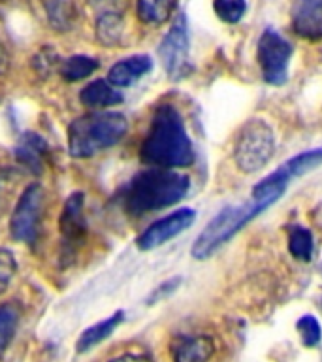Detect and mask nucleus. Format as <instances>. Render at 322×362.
<instances>
[{"instance_id":"15","label":"nucleus","mask_w":322,"mask_h":362,"mask_svg":"<svg viewBox=\"0 0 322 362\" xmlns=\"http://www.w3.org/2000/svg\"><path fill=\"white\" fill-rule=\"evenodd\" d=\"M79 100L89 107H107L121 104L123 102V95L112 83H107L104 79H96V81L89 83L81 90Z\"/></svg>"},{"instance_id":"17","label":"nucleus","mask_w":322,"mask_h":362,"mask_svg":"<svg viewBox=\"0 0 322 362\" xmlns=\"http://www.w3.org/2000/svg\"><path fill=\"white\" fill-rule=\"evenodd\" d=\"M177 0H138V17L147 25H162L174 13Z\"/></svg>"},{"instance_id":"23","label":"nucleus","mask_w":322,"mask_h":362,"mask_svg":"<svg viewBox=\"0 0 322 362\" xmlns=\"http://www.w3.org/2000/svg\"><path fill=\"white\" fill-rule=\"evenodd\" d=\"M213 10L220 21L237 23L247 11V2L245 0H213Z\"/></svg>"},{"instance_id":"6","label":"nucleus","mask_w":322,"mask_h":362,"mask_svg":"<svg viewBox=\"0 0 322 362\" xmlns=\"http://www.w3.org/2000/svg\"><path fill=\"white\" fill-rule=\"evenodd\" d=\"M290 57L292 45L273 28H266L258 40V62L266 83L275 87L287 83Z\"/></svg>"},{"instance_id":"7","label":"nucleus","mask_w":322,"mask_h":362,"mask_svg":"<svg viewBox=\"0 0 322 362\" xmlns=\"http://www.w3.org/2000/svg\"><path fill=\"white\" fill-rule=\"evenodd\" d=\"M44 206V191L38 183L28 185L17 200L10 219V232L17 242L32 245L38 238V223Z\"/></svg>"},{"instance_id":"29","label":"nucleus","mask_w":322,"mask_h":362,"mask_svg":"<svg viewBox=\"0 0 322 362\" xmlns=\"http://www.w3.org/2000/svg\"><path fill=\"white\" fill-rule=\"evenodd\" d=\"M112 362H151L149 358L145 356H138V355H124V356H119L115 361Z\"/></svg>"},{"instance_id":"8","label":"nucleus","mask_w":322,"mask_h":362,"mask_svg":"<svg viewBox=\"0 0 322 362\" xmlns=\"http://www.w3.org/2000/svg\"><path fill=\"white\" fill-rule=\"evenodd\" d=\"M158 57L169 78L181 79L189 74V27L183 13L175 17L172 28L160 42Z\"/></svg>"},{"instance_id":"22","label":"nucleus","mask_w":322,"mask_h":362,"mask_svg":"<svg viewBox=\"0 0 322 362\" xmlns=\"http://www.w3.org/2000/svg\"><path fill=\"white\" fill-rule=\"evenodd\" d=\"M322 166V149H313V151H304L292 157L288 163H285V168L288 170L290 177H299L307 174L311 170Z\"/></svg>"},{"instance_id":"14","label":"nucleus","mask_w":322,"mask_h":362,"mask_svg":"<svg viewBox=\"0 0 322 362\" xmlns=\"http://www.w3.org/2000/svg\"><path fill=\"white\" fill-rule=\"evenodd\" d=\"M45 153H47V144H45L44 138H40L34 132H28V134L23 136V140L16 147L17 160L23 166H27L34 174L42 172V163H44Z\"/></svg>"},{"instance_id":"2","label":"nucleus","mask_w":322,"mask_h":362,"mask_svg":"<svg viewBox=\"0 0 322 362\" xmlns=\"http://www.w3.org/2000/svg\"><path fill=\"white\" fill-rule=\"evenodd\" d=\"M191 181L183 174L169 168H151L132 177L123 192L126 211L143 215L149 211L174 206L185 198Z\"/></svg>"},{"instance_id":"10","label":"nucleus","mask_w":322,"mask_h":362,"mask_svg":"<svg viewBox=\"0 0 322 362\" xmlns=\"http://www.w3.org/2000/svg\"><path fill=\"white\" fill-rule=\"evenodd\" d=\"M194 219H196V214L191 208L177 209L174 214L166 215L162 219L155 221L147 230H143V234L138 238V247L141 251H151L155 247H160L162 243L186 230L194 223Z\"/></svg>"},{"instance_id":"12","label":"nucleus","mask_w":322,"mask_h":362,"mask_svg":"<svg viewBox=\"0 0 322 362\" xmlns=\"http://www.w3.org/2000/svg\"><path fill=\"white\" fill-rule=\"evenodd\" d=\"M213 353L215 344L208 336H179L172 344L174 362H208Z\"/></svg>"},{"instance_id":"24","label":"nucleus","mask_w":322,"mask_h":362,"mask_svg":"<svg viewBox=\"0 0 322 362\" xmlns=\"http://www.w3.org/2000/svg\"><path fill=\"white\" fill-rule=\"evenodd\" d=\"M17 321H19V315L13 305H0V349H4L13 338Z\"/></svg>"},{"instance_id":"21","label":"nucleus","mask_w":322,"mask_h":362,"mask_svg":"<svg viewBox=\"0 0 322 362\" xmlns=\"http://www.w3.org/2000/svg\"><path fill=\"white\" fill-rule=\"evenodd\" d=\"M288 251L294 259L298 260H311L313 255V236L307 228L299 225H294L290 228V236H288Z\"/></svg>"},{"instance_id":"16","label":"nucleus","mask_w":322,"mask_h":362,"mask_svg":"<svg viewBox=\"0 0 322 362\" xmlns=\"http://www.w3.org/2000/svg\"><path fill=\"white\" fill-rule=\"evenodd\" d=\"M123 311H117V313H113L112 317H107L104 321L96 322L95 327L87 328V330L81 334V338L78 339V353H85V351L93 349L95 345H98L100 341L109 338V336L115 332V328L123 322Z\"/></svg>"},{"instance_id":"5","label":"nucleus","mask_w":322,"mask_h":362,"mask_svg":"<svg viewBox=\"0 0 322 362\" xmlns=\"http://www.w3.org/2000/svg\"><path fill=\"white\" fill-rule=\"evenodd\" d=\"M275 151V134L264 119H251L243 124L234 146V160L245 174H253L270 163Z\"/></svg>"},{"instance_id":"9","label":"nucleus","mask_w":322,"mask_h":362,"mask_svg":"<svg viewBox=\"0 0 322 362\" xmlns=\"http://www.w3.org/2000/svg\"><path fill=\"white\" fill-rule=\"evenodd\" d=\"M83 192H72L62 208L59 228H61V255L64 264L78 255L87 236V221L83 215Z\"/></svg>"},{"instance_id":"30","label":"nucleus","mask_w":322,"mask_h":362,"mask_svg":"<svg viewBox=\"0 0 322 362\" xmlns=\"http://www.w3.org/2000/svg\"><path fill=\"white\" fill-rule=\"evenodd\" d=\"M95 2H100V0H95Z\"/></svg>"},{"instance_id":"20","label":"nucleus","mask_w":322,"mask_h":362,"mask_svg":"<svg viewBox=\"0 0 322 362\" xmlns=\"http://www.w3.org/2000/svg\"><path fill=\"white\" fill-rule=\"evenodd\" d=\"M98 68V61L93 57L87 55H76L70 57L61 64V76L66 81H79V79L87 78Z\"/></svg>"},{"instance_id":"27","label":"nucleus","mask_w":322,"mask_h":362,"mask_svg":"<svg viewBox=\"0 0 322 362\" xmlns=\"http://www.w3.org/2000/svg\"><path fill=\"white\" fill-rule=\"evenodd\" d=\"M181 283V277H174V279H169V281L162 283L160 287H157V291L147 298V304H155V302H160L162 298H166L169 293H174L177 285Z\"/></svg>"},{"instance_id":"26","label":"nucleus","mask_w":322,"mask_h":362,"mask_svg":"<svg viewBox=\"0 0 322 362\" xmlns=\"http://www.w3.org/2000/svg\"><path fill=\"white\" fill-rule=\"evenodd\" d=\"M16 274V260L13 255L6 249H0V291L8 285L11 276Z\"/></svg>"},{"instance_id":"25","label":"nucleus","mask_w":322,"mask_h":362,"mask_svg":"<svg viewBox=\"0 0 322 362\" xmlns=\"http://www.w3.org/2000/svg\"><path fill=\"white\" fill-rule=\"evenodd\" d=\"M296 328H298L299 338L304 341L305 347H315V345L321 344L322 332L321 325L313 315H304L296 322Z\"/></svg>"},{"instance_id":"3","label":"nucleus","mask_w":322,"mask_h":362,"mask_svg":"<svg viewBox=\"0 0 322 362\" xmlns=\"http://www.w3.org/2000/svg\"><path fill=\"white\" fill-rule=\"evenodd\" d=\"M129 121L123 113L102 112L76 119L68 129V149L78 158L93 157L123 140Z\"/></svg>"},{"instance_id":"18","label":"nucleus","mask_w":322,"mask_h":362,"mask_svg":"<svg viewBox=\"0 0 322 362\" xmlns=\"http://www.w3.org/2000/svg\"><path fill=\"white\" fill-rule=\"evenodd\" d=\"M47 19L56 30H68L76 21V2L73 0H44Z\"/></svg>"},{"instance_id":"13","label":"nucleus","mask_w":322,"mask_h":362,"mask_svg":"<svg viewBox=\"0 0 322 362\" xmlns=\"http://www.w3.org/2000/svg\"><path fill=\"white\" fill-rule=\"evenodd\" d=\"M151 57H129V59H123V61L115 62V64L109 68L107 79H109V83H112L113 87H130V85L136 83L138 79L143 78L145 74L151 72Z\"/></svg>"},{"instance_id":"4","label":"nucleus","mask_w":322,"mask_h":362,"mask_svg":"<svg viewBox=\"0 0 322 362\" xmlns=\"http://www.w3.org/2000/svg\"><path fill=\"white\" fill-rule=\"evenodd\" d=\"M270 206L271 204L264 200V198L251 194L249 202L228 206L222 211H219L205 225V228L198 234L196 242L192 245V257L198 260L209 259L217 249L222 247L226 242H230L232 238L236 236L243 226L251 223L254 217H258Z\"/></svg>"},{"instance_id":"11","label":"nucleus","mask_w":322,"mask_h":362,"mask_svg":"<svg viewBox=\"0 0 322 362\" xmlns=\"http://www.w3.org/2000/svg\"><path fill=\"white\" fill-rule=\"evenodd\" d=\"M292 28L302 38H322V0H296L292 8Z\"/></svg>"},{"instance_id":"1","label":"nucleus","mask_w":322,"mask_h":362,"mask_svg":"<svg viewBox=\"0 0 322 362\" xmlns=\"http://www.w3.org/2000/svg\"><path fill=\"white\" fill-rule=\"evenodd\" d=\"M140 157L155 168H185L194 160L191 138L179 112L172 104H162L153 115L151 127L141 144Z\"/></svg>"},{"instance_id":"28","label":"nucleus","mask_w":322,"mask_h":362,"mask_svg":"<svg viewBox=\"0 0 322 362\" xmlns=\"http://www.w3.org/2000/svg\"><path fill=\"white\" fill-rule=\"evenodd\" d=\"M8 68H10V57L6 53L4 45L0 44V76H4L8 72Z\"/></svg>"},{"instance_id":"19","label":"nucleus","mask_w":322,"mask_h":362,"mask_svg":"<svg viewBox=\"0 0 322 362\" xmlns=\"http://www.w3.org/2000/svg\"><path fill=\"white\" fill-rule=\"evenodd\" d=\"M96 36L107 47L117 45L123 36V17L119 13H102L96 23Z\"/></svg>"}]
</instances>
